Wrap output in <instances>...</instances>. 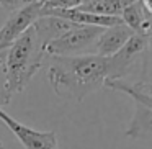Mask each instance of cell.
Listing matches in <instances>:
<instances>
[{"label":"cell","instance_id":"obj_1","mask_svg":"<svg viewBox=\"0 0 152 149\" xmlns=\"http://www.w3.org/2000/svg\"><path fill=\"white\" fill-rule=\"evenodd\" d=\"M106 72L108 57L96 54L51 57L48 80L61 98L82 102L87 95L105 85Z\"/></svg>","mask_w":152,"mask_h":149},{"label":"cell","instance_id":"obj_8","mask_svg":"<svg viewBox=\"0 0 152 149\" xmlns=\"http://www.w3.org/2000/svg\"><path fill=\"white\" fill-rule=\"evenodd\" d=\"M121 21L137 36L147 38L152 31V15L145 10L142 0H134L126 4L121 13Z\"/></svg>","mask_w":152,"mask_h":149},{"label":"cell","instance_id":"obj_5","mask_svg":"<svg viewBox=\"0 0 152 149\" xmlns=\"http://www.w3.org/2000/svg\"><path fill=\"white\" fill-rule=\"evenodd\" d=\"M147 51V38L134 36L115 54L108 57V72H106V82L111 80H123L128 74H131L132 67Z\"/></svg>","mask_w":152,"mask_h":149},{"label":"cell","instance_id":"obj_14","mask_svg":"<svg viewBox=\"0 0 152 149\" xmlns=\"http://www.w3.org/2000/svg\"><path fill=\"white\" fill-rule=\"evenodd\" d=\"M26 4H28V2H23V0H13V2H7V0H2V2H0V7L5 8V10H10L12 13H13V12L20 10L21 7H25Z\"/></svg>","mask_w":152,"mask_h":149},{"label":"cell","instance_id":"obj_12","mask_svg":"<svg viewBox=\"0 0 152 149\" xmlns=\"http://www.w3.org/2000/svg\"><path fill=\"white\" fill-rule=\"evenodd\" d=\"M128 138H152V110L136 103V112L126 129Z\"/></svg>","mask_w":152,"mask_h":149},{"label":"cell","instance_id":"obj_2","mask_svg":"<svg viewBox=\"0 0 152 149\" xmlns=\"http://www.w3.org/2000/svg\"><path fill=\"white\" fill-rule=\"evenodd\" d=\"M44 46L31 26L7 51L0 53V67L4 70L7 90L13 97L23 92L39 70L44 59Z\"/></svg>","mask_w":152,"mask_h":149},{"label":"cell","instance_id":"obj_16","mask_svg":"<svg viewBox=\"0 0 152 149\" xmlns=\"http://www.w3.org/2000/svg\"><path fill=\"white\" fill-rule=\"evenodd\" d=\"M147 51L152 54V31H151V34L147 36Z\"/></svg>","mask_w":152,"mask_h":149},{"label":"cell","instance_id":"obj_11","mask_svg":"<svg viewBox=\"0 0 152 149\" xmlns=\"http://www.w3.org/2000/svg\"><path fill=\"white\" fill-rule=\"evenodd\" d=\"M105 87L116 92H123L129 95L136 103L147 106L152 110V85L149 84H131V82H123V80H111V82H105Z\"/></svg>","mask_w":152,"mask_h":149},{"label":"cell","instance_id":"obj_3","mask_svg":"<svg viewBox=\"0 0 152 149\" xmlns=\"http://www.w3.org/2000/svg\"><path fill=\"white\" fill-rule=\"evenodd\" d=\"M105 28L100 26H83L79 25L74 30L67 31L64 36L51 41L44 46V53L51 57H74L95 54V46L100 34Z\"/></svg>","mask_w":152,"mask_h":149},{"label":"cell","instance_id":"obj_4","mask_svg":"<svg viewBox=\"0 0 152 149\" xmlns=\"http://www.w3.org/2000/svg\"><path fill=\"white\" fill-rule=\"evenodd\" d=\"M41 12H43V0L28 2L20 10L13 12L0 28V53L7 51L21 34L26 33L41 17Z\"/></svg>","mask_w":152,"mask_h":149},{"label":"cell","instance_id":"obj_13","mask_svg":"<svg viewBox=\"0 0 152 149\" xmlns=\"http://www.w3.org/2000/svg\"><path fill=\"white\" fill-rule=\"evenodd\" d=\"M10 92L7 90V84H5V76H4V70L0 67V108L4 105H8L10 103Z\"/></svg>","mask_w":152,"mask_h":149},{"label":"cell","instance_id":"obj_15","mask_svg":"<svg viewBox=\"0 0 152 149\" xmlns=\"http://www.w3.org/2000/svg\"><path fill=\"white\" fill-rule=\"evenodd\" d=\"M142 4H144V7H145V10L149 12V13L152 15V0H144V2H142Z\"/></svg>","mask_w":152,"mask_h":149},{"label":"cell","instance_id":"obj_9","mask_svg":"<svg viewBox=\"0 0 152 149\" xmlns=\"http://www.w3.org/2000/svg\"><path fill=\"white\" fill-rule=\"evenodd\" d=\"M75 26H79V25L70 23V21L57 18V17H51V15H41L33 25L34 31H36L38 38L41 40L43 46H48L51 41L64 36L67 31L74 30Z\"/></svg>","mask_w":152,"mask_h":149},{"label":"cell","instance_id":"obj_10","mask_svg":"<svg viewBox=\"0 0 152 149\" xmlns=\"http://www.w3.org/2000/svg\"><path fill=\"white\" fill-rule=\"evenodd\" d=\"M128 0H80L77 10L96 17H115L121 18Z\"/></svg>","mask_w":152,"mask_h":149},{"label":"cell","instance_id":"obj_7","mask_svg":"<svg viewBox=\"0 0 152 149\" xmlns=\"http://www.w3.org/2000/svg\"><path fill=\"white\" fill-rule=\"evenodd\" d=\"M134 36L131 30L124 23L115 25V26L105 28L103 33L100 34L98 41L95 46V54L102 57H111Z\"/></svg>","mask_w":152,"mask_h":149},{"label":"cell","instance_id":"obj_6","mask_svg":"<svg viewBox=\"0 0 152 149\" xmlns=\"http://www.w3.org/2000/svg\"><path fill=\"white\" fill-rule=\"evenodd\" d=\"M0 121L8 126V129L17 136L25 149H59L57 136L54 131L33 129L10 116L4 108H0Z\"/></svg>","mask_w":152,"mask_h":149}]
</instances>
